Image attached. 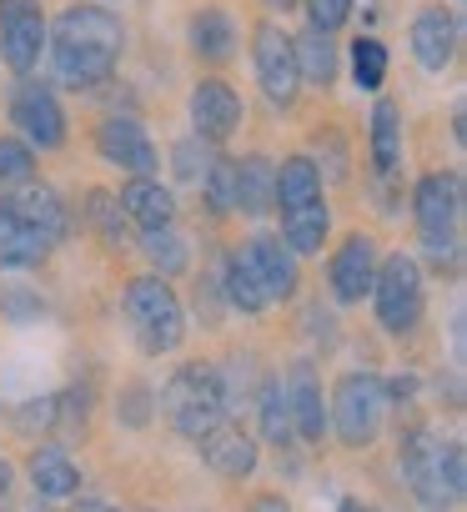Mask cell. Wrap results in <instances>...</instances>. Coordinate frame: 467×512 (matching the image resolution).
<instances>
[{
    "instance_id": "cell-1",
    "label": "cell",
    "mask_w": 467,
    "mask_h": 512,
    "mask_svg": "<svg viewBox=\"0 0 467 512\" xmlns=\"http://www.w3.org/2000/svg\"><path fill=\"white\" fill-rule=\"evenodd\" d=\"M46 36H51V71L71 91L106 86L126 51V31L106 6H71L56 16V26Z\"/></svg>"
},
{
    "instance_id": "cell-2",
    "label": "cell",
    "mask_w": 467,
    "mask_h": 512,
    "mask_svg": "<svg viewBox=\"0 0 467 512\" xmlns=\"http://www.w3.org/2000/svg\"><path fill=\"white\" fill-rule=\"evenodd\" d=\"M297 282H302L297 256L287 251L282 236H252L247 246H237L226 256V272H221L226 307L242 312V317H262L267 307L292 302Z\"/></svg>"
},
{
    "instance_id": "cell-3",
    "label": "cell",
    "mask_w": 467,
    "mask_h": 512,
    "mask_svg": "<svg viewBox=\"0 0 467 512\" xmlns=\"http://www.w3.org/2000/svg\"><path fill=\"white\" fill-rule=\"evenodd\" d=\"M402 477L427 512H452L462 502V447L442 442L432 427H412L402 437Z\"/></svg>"
},
{
    "instance_id": "cell-4",
    "label": "cell",
    "mask_w": 467,
    "mask_h": 512,
    "mask_svg": "<svg viewBox=\"0 0 467 512\" xmlns=\"http://www.w3.org/2000/svg\"><path fill=\"white\" fill-rule=\"evenodd\" d=\"M121 312H126V327L136 337V347L146 357H161V352H176L181 337H186V312L171 292L166 277H131L126 292H121Z\"/></svg>"
},
{
    "instance_id": "cell-5",
    "label": "cell",
    "mask_w": 467,
    "mask_h": 512,
    "mask_svg": "<svg viewBox=\"0 0 467 512\" xmlns=\"http://www.w3.org/2000/svg\"><path fill=\"white\" fill-rule=\"evenodd\" d=\"M161 412H166V422H171L181 437L201 442L206 432H216V427L226 422V382L216 377V367L186 362V367H176V377L166 382Z\"/></svg>"
},
{
    "instance_id": "cell-6",
    "label": "cell",
    "mask_w": 467,
    "mask_h": 512,
    "mask_svg": "<svg viewBox=\"0 0 467 512\" xmlns=\"http://www.w3.org/2000/svg\"><path fill=\"white\" fill-rule=\"evenodd\" d=\"M412 216H417V236L432 256V267H452L457 256V221H462V176L457 171H432L417 181L412 191Z\"/></svg>"
},
{
    "instance_id": "cell-7",
    "label": "cell",
    "mask_w": 467,
    "mask_h": 512,
    "mask_svg": "<svg viewBox=\"0 0 467 512\" xmlns=\"http://www.w3.org/2000/svg\"><path fill=\"white\" fill-rule=\"evenodd\" d=\"M387 422V382L377 372H347L337 382V397H332V412H327V427H337L342 447H372L377 432Z\"/></svg>"
},
{
    "instance_id": "cell-8",
    "label": "cell",
    "mask_w": 467,
    "mask_h": 512,
    "mask_svg": "<svg viewBox=\"0 0 467 512\" xmlns=\"http://www.w3.org/2000/svg\"><path fill=\"white\" fill-rule=\"evenodd\" d=\"M422 302H427V292H422V267L412 262V256H402V251L382 256L377 277H372L377 322H382L392 337H407V332H417V322H422Z\"/></svg>"
},
{
    "instance_id": "cell-9",
    "label": "cell",
    "mask_w": 467,
    "mask_h": 512,
    "mask_svg": "<svg viewBox=\"0 0 467 512\" xmlns=\"http://www.w3.org/2000/svg\"><path fill=\"white\" fill-rule=\"evenodd\" d=\"M46 56V11L41 0H0V61L21 81Z\"/></svg>"
},
{
    "instance_id": "cell-10",
    "label": "cell",
    "mask_w": 467,
    "mask_h": 512,
    "mask_svg": "<svg viewBox=\"0 0 467 512\" xmlns=\"http://www.w3.org/2000/svg\"><path fill=\"white\" fill-rule=\"evenodd\" d=\"M252 66H257V81H262L267 101L277 111H292L297 106V91H302V76H297L292 36L277 21H262L257 26V36H252Z\"/></svg>"
},
{
    "instance_id": "cell-11",
    "label": "cell",
    "mask_w": 467,
    "mask_h": 512,
    "mask_svg": "<svg viewBox=\"0 0 467 512\" xmlns=\"http://www.w3.org/2000/svg\"><path fill=\"white\" fill-rule=\"evenodd\" d=\"M11 126H16V141H26L31 151H61L66 146V111L51 96V86H41L31 76L11 96Z\"/></svg>"
},
{
    "instance_id": "cell-12",
    "label": "cell",
    "mask_w": 467,
    "mask_h": 512,
    "mask_svg": "<svg viewBox=\"0 0 467 512\" xmlns=\"http://www.w3.org/2000/svg\"><path fill=\"white\" fill-rule=\"evenodd\" d=\"M96 146L111 166L131 171V176H156L161 171V156H156V141L146 136V126L136 116H106L96 126Z\"/></svg>"
},
{
    "instance_id": "cell-13",
    "label": "cell",
    "mask_w": 467,
    "mask_h": 512,
    "mask_svg": "<svg viewBox=\"0 0 467 512\" xmlns=\"http://www.w3.org/2000/svg\"><path fill=\"white\" fill-rule=\"evenodd\" d=\"M377 262H382V256H377V241H372L367 231H352V236L337 246L332 267H327V277H332V297H337L342 307H352V302L372 297Z\"/></svg>"
},
{
    "instance_id": "cell-14",
    "label": "cell",
    "mask_w": 467,
    "mask_h": 512,
    "mask_svg": "<svg viewBox=\"0 0 467 512\" xmlns=\"http://www.w3.org/2000/svg\"><path fill=\"white\" fill-rule=\"evenodd\" d=\"M191 126H196V141L221 146L231 131L242 126V96L231 91L226 81H201L191 91Z\"/></svg>"
},
{
    "instance_id": "cell-15",
    "label": "cell",
    "mask_w": 467,
    "mask_h": 512,
    "mask_svg": "<svg viewBox=\"0 0 467 512\" xmlns=\"http://www.w3.org/2000/svg\"><path fill=\"white\" fill-rule=\"evenodd\" d=\"M412 56L427 76H442L457 56V16L447 6H422L412 16Z\"/></svg>"
},
{
    "instance_id": "cell-16",
    "label": "cell",
    "mask_w": 467,
    "mask_h": 512,
    "mask_svg": "<svg viewBox=\"0 0 467 512\" xmlns=\"http://www.w3.org/2000/svg\"><path fill=\"white\" fill-rule=\"evenodd\" d=\"M282 392H287L292 432H297L302 442H322V437H327V402H322L317 367H312V362H297V367L282 377Z\"/></svg>"
},
{
    "instance_id": "cell-17",
    "label": "cell",
    "mask_w": 467,
    "mask_h": 512,
    "mask_svg": "<svg viewBox=\"0 0 467 512\" xmlns=\"http://www.w3.org/2000/svg\"><path fill=\"white\" fill-rule=\"evenodd\" d=\"M56 246L16 211L11 196H0V267L6 272H21V267H41Z\"/></svg>"
},
{
    "instance_id": "cell-18",
    "label": "cell",
    "mask_w": 467,
    "mask_h": 512,
    "mask_svg": "<svg viewBox=\"0 0 467 512\" xmlns=\"http://www.w3.org/2000/svg\"><path fill=\"white\" fill-rule=\"evenodd\" d=\"M121 211L141 226V231H161V226H176V196L156 181V176H131L121 186Z\"/></svg>"
},
{
    "instance_id": "cell-19",
    "label": "cell",
    "mask_w": 467,
    "mask_h": 512,
    "mask_svg": "<svg viewBox=\"0 0 467 512\" xmlns=\"http://www.w3.org/2000/svg\"><path fill=\"white\" fill-rule=\"evenodd\" d=\"M201 457L221 477H252L257 472V442L242 427H231V422H221L216 432L201 437Z\"/></svg>"
},
{
    "instance_id": "cell-20",
    "label": "cell",
    "mask_w": 467,
    "mask_h": 512,
    "mask_svg": "<svg viewBox=\"0 0 467 512\" xmlns=\"http://www.w3.org/2000/svg\"><path fill=\"white\" fill-rule=\"evenodd\" d=\"M16 211L56 246L61 236H66V226H71V216H66V201H61V191L56 186H46V181H26V186H16Z\"/></svg>"
},
{
    "instance_id": "cell-21",
    "label": "cell",
    "mask_w": 467,
    "mask_h": 512,
    "mask_svg": "<svg viewBox=\"0 0 467 512\" xmlns=\"http://www.w3.org/2000/svg\"><path fill=\"white\" fill-rule=\"evenodd\" d=\"M191 51L211 66H226L237 56V21H231L221 6H206L191 16Z\"/></svg>"
},
{
    "instance_id": "cell-22",
    "label": "cell",
    "mask_w": 467,
    "mask_h": 512,
    "mask_svg": "<svg viewBox=\"0 0 467 512\" xmlns=\"http://www.w3.org/2000/svg\"><path fill=\"white\" fill-rule=\"evenodd\" d=\"M31 482H36L41 497L66 502V497L81 492V467L66 457V447H36L31 452Z\"/></svg>"
},
{
    "instance_id": "cell-23",
    "label": "cell",
    "mask_w": 467,
    "mask_h": 512,
    "mask_svg": "<svg viewBox=\"0 0 467 512\" xmlns=\"http://www.w3.org/2000/svg\"><path fill=\"white\" fill-rule=\"evenodd\" d=\"M272 176H277V166L267 156L231 161V181H237V211L242 216H267L272 211Z\"/></svg>"
},
{
    "instance_id": "cell-24",
    "label": "cell",
    "mask_w": 467,
    "mask_h": 512,
    "mask_svg": "<svg viewBox=\"0 0 467 512\" xmlns=\"http://www.w3.org/2000/svg\"><path fill=\"white\" fill-rule=\"evenodd\" d=\"M292 51H297V76L312 81V86H332L337 81V46H332V31H307V36H292Z\"/></svg>"
},
{
    "instance_id": "cell-25",
    "label": "cell",
    "mask_w": 467,
    "mask_h": 512,
    "mask_svg": "<svg viewBox=\"0 0 467 512\" xmlns=\"http://www.w3.org/2000/svg\"><path fill=\"white\" fill-rule=\"evenodd\" d=\"M397 166H402V116L392 101H377L372 106V171L387 181L397 176Z\"/></svg>"
},
{
    "instance_id": "cell-26",
    "label": "cell",
    "mask_w": 467,
    "mask_h": 512,
    "mask_svg": "<svg viewBox=\"0 0 467 512\" xmlns=\"http://www.w3.org/2000/svg\"><path fill=\"white\" fill-rule=\"evenodd\" d=\"M141 251H146V262L156 267V277H176L191 262V246H186V236H176V226L141 231Z\"/></svg>"
},
{
    "instance_id": "cell-27",
    "label": "cell",
    "mask_w": 467,
    "mask_h": 512,
    "mask_svg": "<svg viewBox=\"0 0 467 512\" xmlns=\"http://www.w3.org/2000/svg\"><path fill=\"white\" fill-rule=\"evenodd\" d=\"M257 422H262V437L272 447H287L297 432H292V412H287V392H282V377L262 382V397H257Z\"/></svg>"
},
{
    "instance_id": "cell-28",
    "label": "cell",
    "mask_w": 467,
    "mask_h": 512,
    "mask_svg": "<svg viewBox=\"0 0 467 512\" xmlns=\"http://www.w3.org/2000/svg\"><path fill=\"white\" fill-rule=\"evenodd\" d=\"M86 226L91 231H101V241L106 246H121L126 241V221H121V201L111 196V191H86Z\"/></svg>"
},
{
    "instance_id": "cell-29",
    "label": "cell",
    "mask_w": 467,
    "mask_h": 512,
    "mask_svg": "<svg viewBox=\"0 0 467 512\" xmlns=\"http://www.w3.org/2000/svg\"><path fill=\"white\" fill-rule=\"evenodd\" d=\"M352 76H357L362 91H382V81H387V46L372 41V36H357L352 41Z\"/></svg>"
},
{
    "instance_id": "cell-30",
    "label": "cell",
    "mask_w": 467,
    "mask_h": 512,
    "mask_svg": "<svg viewBox=\"0 0 467 512\" xmlns=\"http://www.w3.org/2000/svg\"><path fill=\"white\" fill-rule=\"evenodd\" d=\"M36 181V151L16 136H0V186H26Z\"/></svg>"
},
{
    "instance_id": "cell-31",
    "label": "cell",
    "mask_w": 467,
    "mask_h": 512,
    "mask_svg": "<svg viewBox=\"0 0 467 512\" xmlns=\"http://www.w3.org/2000/svg\"><path fill=\"white\" fill-rule=\"evenodd\" d=\"M201 186H206V206H211L216 216L237 211V181H231V161H211V171L201 176Z\"/></svg>"
},
{
    "instance_id": "cell-32",
    "label": "cell",
    "mask_w": 467,
    "mask_h": 512,
    "mask_svg": "<svg viewBox=\"0 0 467 512\" xmlns=\"http://www.w3.org/2000/svg\"><path fill=\"white\" fill-rule=\"evenodd\" d=\"M201 146H206V141L186 136V141H176V151H171V156H176V176H181V181H191V186H201V176L211 171V156H201V161H196V151H201Z\"/></svg>"
},
{
    "instance_id": "cell-33",
    "label": "cell",
    "mask_w": 467,
    "mask_h": 512,
    "mask_svg": "<svg viewBox=\"0 0 467 512\" xmlns=\"http://www.w3.org/2000/svg\"><path fill=\"white\" fill-rule=\"evenodd\" d=\"M307 16L317 31H337L352 16V0H307Z\"/></svg>"
},
{
    "instance_id": "cell-34",
    "label": "cell",
    "mask_w": 467,
    "mask_h": 512,
    "mask_svg": "<svg viewBox=\"0 0 467 512\" xmlns=\"http://www.w3.org/2000/svg\"><path fill=\"white\" fill-rule=\"evenodd\" d=\"M252 512H292V507H287V497H277V492H262V497L252 502Z\"/></svg>"
},
{
    "instance_id": "cell-35",
    "label": "cell",
    "mask_w": 467,
    "mask_h": 512,
    "mask_svg": "<svg viewBox=\"0 0 467 512\" xmlns=\"http://www.w3.org/2000/svg\"><path fill=\"white\" fill-rule=\"evenodd\" d=\"M11 502V467H6V457H0V507Z\"/></svg>"
},
{
    "instance_id": "cell-36",
    "label": "cell",
    "mask_w": 467,
    "mask_h": 512,
    "mask_svg": "<svg viewBox=\"0 0 467 512\" xmlns=\"http://www.w3.org/2000/svg\"><path fill=\"white\" fill-rule=\"evenodd\" d=\"M76 512H116V507H106V502H81Z\"/></svg>"
},
{
    "instance_id": "cell-37",
    "label": "cell",
    "mask_w": 467,
    "mask_h": 512,
    "mask_svg": "<svg viewBox=\"0 0 467 512\" xmlns=\"http://www.w3.org/2000/svg\"><path fill=\"white\" fill-rule=\"evenodd\" d=\"M337 512H372V507H367V502H352V497H347V502H342Z\"/></svg>"
},
{
    "instance_id": "cell-38",
    "label": "cell",
    "mask_w": 467,
    "mask_h": 512,
    "mask_svg": "<svg viewBox=\"0 0 467 512\" xmlns=\"http://www.w3.org/2000/svg\"><path fill=\"white\" fill-rule=\"evenodd\" d=\"M262 6H272V11H292L297 0H262Z\"/></svg>"
}]
</instances>
